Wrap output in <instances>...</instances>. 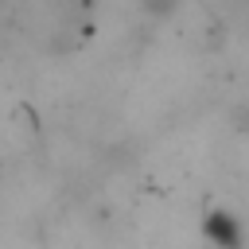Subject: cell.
<instances>
[{
    "instance_id": "cell-1",
    "label": "cell",
    "mask_w": 249,
    "mask_h": 249,
    "mask_svg": "<svg viewBox=\"0 0 249 249\" xmlns=\"http://www.w3.org/2000/svg\"><path fill=\"white\" fill-rule=\"evenodd\" d=\"M202 230H206V237H210L218 249H241V226H237L233 214L214 210V214L202 222Z\"/></svg>"
},
{
    "instance_id": "cell-2",
    "label": "cell",
    "mask_w": 249,
    "mask_h": 249,
    "mask_svg": "<svg viewBox=\"0 0 249 249\" xmlns=\"http://www.w3.org/2000/svg\"><path fill=\"white\" fill-rule=\"evenodd\" d=\"M140 8L160 19V16H171V12H175V0H140Z\"/></svg>"
}]
</instances>
